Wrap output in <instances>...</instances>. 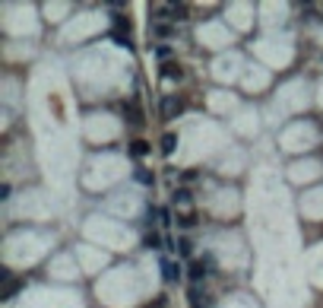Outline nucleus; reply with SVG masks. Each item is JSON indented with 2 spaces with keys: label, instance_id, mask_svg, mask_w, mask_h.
Returning a JSON list of instances; mask_svg holds the SVG:
<instances>
[{
  "label": "nucleus",
  "instance_id": "1",
  "mask_svg": "<svg viewBox=\"0 0 323 308\" xmlns=\"http://www.w3.org/2000/svg\"><path fill=\"white\" fill-rule=\"evenodd\" d=\"M213 264H215L213 254H203L200 261H194V264H190V280H194V283H200V280H203L206 273L213 270Z\"/></svg>",
  "mask_w": 323,
  "mask_h": 308
},
{
  "label": "nucleus",
  "instance_id": "2",
  "mask_svg": "<svg viewBox=\"0 0 323 308\" xmlns=\"http://www.w3.org/2000/svg\"><path fill=\"white\" fill-rule=\"evenodd\" d=\"M181 111H184V102H181V99H174V96L162 99V118H168V121H171V118L181 115Z\"/></svg>",
  "mask_w": 323,
  "mask_h": 308
},
{
  "label": "nucleus",
  "instance_id": "3",
  "mask_svg": "<svg viewBox=\"0 0 323 308\" xmlns=\"http://www.w3.org/2000/svg\"><path fill=\"white\" fill-rule=\"evenodd\" d=\"M162 277L168 280V283H174V280L181 277V267H178L174 261H162Z\"/></svg>",
  "mask_w": 323,
  "mask_h": 308
},
{
  "label": "nucleus",
  "instance_id": "4",
  "mask_svg": "<svg viewBox=\"0 0 323 308\" xmlns=\"http://www.w3.org/2000/svg\"><path fill=\"white\" fill-rule=\"evenodd\" d=\"M171 200L178 203V207H190V203H194V197H190V187H178V191L171 194Z\"/></svg>",
  "mask_w": 323,
  "mask_h": 308
},
{
  "label": "nucleus",
  "instance_id": "5",
  "mask_svg": "<svg viewBox=\"0 0 323 308\" xmlns=\"http://www.w3.org/2000/svg\"><path fill=\"white\" fill-rule=\"evenodd\" d=\"M162 76H165V80H181L184 70H181L178 64H162Z\"/></svg>",
  "mask_w": 323,
  "mask_h": 308
},
{
  "label": "nucleus",
  "instance_id": "6",
  "mask_svg": "<svg viewBox=\"0 0 323 308\" xmlns=\"http://www.w3.org/2000/svg\"><path fill=\"white\" fill-rule=\"evenodd\" d=\"M174 248H178L181 258H190V254H194V242H190V238H178V242H174Z\"/></svg>",
  "mask_w": 323,
  "mask_h": 308
},
{
  "label": "nucleus",
  "instance_id": "7",
  "mask_svg": "<svg viewBox=\"0 0 323 308\" xmlns=\"http://www.w3.org/2000/svg\"><path fill=\"white\" fill-rule=\"evenodd\" d=\"M174 147H178V137H174V134H165V137H162V153H165V156H171Z\"/></svg>",
  "mask_w": 323,
  "mask_h": 308
},
{
  "label": "nucleus",
  "instance_id": "8",
  "mask_svg": "<svg viewBox=\"0 0 323 308\" xmlns=\"http://www.w3.org/2000/svg\"><path fill=\"white\" fill-rule=\"evenodd\" d=\"M152 35H159V38H171V35H174V29H171V25H165V22H152Z\"/></svg>",
  "mask_w": 323,
  "mask_h": 308
},
{
  "label": "nucleus",
  "instance_id": "9",
  "mask_svg": "<svg viewBox=\"0 0 323 308\" xmlns=\"http://www.w3.org/2000/svg\"><path fill=\"white\" fill-rule=\"evenodd\" d=\"M146 248H152V251L165 248V245H162V235H159V232H149V235H146Z\"/></svg>",
  "mask_w": 323,
  "mask_h": 308
},
{
  "label": "nucleus",
  "instance_id": "10",
  "mask_svg": "<svg viewBox=\"0 0 323 308\" xmlns=\"http://www.w3.org/2000/svg\"><path fill=\"white\" fill-rule=\"evenodd\" d=\"M130 153H133V156H136V159H143V156H146V153H149V143H143V140H136V143H133V147H130Z\"/></svg>",
  "mask_w": 323,
  "mask_h": 308
},
{
  "label": "nucleus",
  "instance_id": "11",
  "mask_svg": "<svg viewBox=\"0 0 323 308\" xmlns=\"http://www.w3.org/2000/svg\"><path fill=\"white\" fill-rule=\"evenodd\" d=\"M194 222H197V216H194L190 210H187V213H181V216H178V226H181V229H190Z\"/></svg>",
  "mask_w": 323,
  "mask_h": 308
},
{
  "label": "nucleus",
  "instance_id": "12",
  "mask_svg": "<svg viewBox=\"0 0 323 308\" xmlns=\"http://www.w3.org/2000/svg\"><path fill=\"white\" fill-rule=\"evenodd\" d=\"M136 181H139V184H152L155 178H152L149 172H146V168H136Z\"/></svg>",
  "mask_w": 323,
  "mask_h": 308
},
{
  "label": "nucleus",
  "instance_id": "13",
  "mask_svg": "<svg viewBox=\"0 0 323 308\" xmlns=\"http://www.w3.org/2000/svg\"><path fill=\"white\" fill-rule=\"evenodd\" d=\"M171 19H187V6H171Z\"/></svg>",
  "mask_w": 323,
  "mask_h": 308
},
{
  "label": "nucleus",
  "instance_id": "14",
  "mask_svg": "<svg viewBox=\"0 0 323 308\" xmlns=\"http://www.w3.org/2000/svg\"><path fill=\"white\" fill-rule=\"evenodd\" d=\"M16 289H19V283H16V280H13V283H6V286H3V299H13Z\"/></svg>",
  "mask_w": 323,
  "mask_h": 308
},
{
  "label": "nucleus",
  "instance_id": "15",
  "mask_svg": "<svg viewBox=\"0 0 323 308\" xmlns=\"http://www.w3.org/2000/svg\"><path fill=\"white\" fill-rule=\"evenodd\" d=\"M114 41H117V45H120V48H130V38L124 35V32H114Z\"/></svg>",
  "mask_w": 323,
  "mask_h": 308
},
{
  "label": "nucleus",
  "instance_id": "16",
  "mask_svg": "<svg viewBox=\"0 0 323 308\" xmlns=\"http://www.w3.org/2000/svg\"><path fill=\"white\" fill-rule=\"evenodd\" d=\"M146 308H165V299H155L152 305H146Z\"/></svg>",
  "mask_w": 323,
  "mask_h": 308
}]
</instances>
